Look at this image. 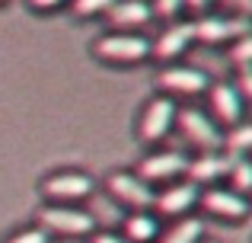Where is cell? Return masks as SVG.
Wrapping results in <instances>:
<instances>
[{
    "label": "cell",
    "instance_id": "obj_1",
    "mask_svg": "<svg viewBox=\"0 0 252 243\" xmlns=\"http://www.w3.org/2000/svg\"><path fill=\"white\" fill-rule=\"evenodd\" d=\"M35 224L42 227V231H48L51 237H70V240L93 237V234L99 231L93 211H86L83 205H58V202H45V205L38 208Z\"/></svg>",
    "mask_w": 252,
    "mask_h": 243
},
{
    "label": "cell",
    "instance_id": "obj_2",
    "mask_svg": "<svg viewBox=\"0 0 252 243\" xmlns=\"http://www.w3.org/2000/svg\"><path fill=\"white\" fill-rule=\"evenodd\" d=\"M42 195L58 205H80L83 199H90L96 192V179L86 170H55L38 182Z\"/></svg>",
    "mask_w": 252,
    "mask_h": 243
},
{
    "label": "cell",
    "instance_id": "obj_3",
    "mask_svg": "<svg viewBox=\"0 0 252 243\" xmlns=\"http://www.w3.org/2000/svg\"><path fill=\"white\" fill-rule=\"evenodd\" d=\"M105 192L112 202L125 205L128 211H144V208H154L157 189L150 182H144L134 170H112L105 176Z\"/></svg>",
    "mask_w": 252,
    "mask_h": 243
},
{
    "label": "cell",
    "instance_id": "obj_4",
    "mask_svg": "<svg viewBox=\"0 0 252 243\" xmlns=\"http://www.w3.org/2000/svg\"><path fill=\"white\" fill-rule=\"evenodd\" d=\"M176 115H179V106L172 96H150L144 103L141 115H137V138L144 144H160L163 138L176 128Z\"/></svg>",
    "mask_w": 252,
    "mask_h": 243
},
{
    "label": "cell",
    "instance_id": "obj_5",
    "mask_svg": "<svg viewBox=\"0 0 252 243\" xmlns=\"http://www.w3.org/2000/svg\"><path fill=\"white\" fill-rule=\"evenodd\" d=\"M198 208H201L204 214H211V218L227 221V224H240V221H246L252 214V199L240 195L236 189L223 186V182H217V186L201 189V202H198Z\"/></svg>",
    "mask_w": 252,
    "mask_h": 243
},
{
    "label": "cell",
    "instance_id": "obj_6",
    "mask_svg": "<svg viewBox=\"0 0 252 243\" xmlns=\"http://www.w3.org/2000/svg\"><path fill=\"white\" fill-rule=\"evenodd\" d=\"M176 128L182 131V138L191 147H198V154H204V150H223V128L208 112H201V109H195V106L179 109Z\"/></svg>",
    "mask_w": 252,
    "mask_h": 243
},
{
    "label": "cell",
    "instance_id": "obj_7",
    "mask_svg": "<svg viewBox=\"0 0 252 243\" xmlns=\"http://www.w3.org/2000/svg\"><path fill=\"white\" fill-rule=\"evenodd\" d=\"M150 38L137 35V32H112V35H102L93 48V55L99 61L109 64H137L144 58H150Z\"/></svg>",
    "mask_w": 252,
    "mask_h": 243
},
{
    "label": "cell",
    "instance_id": "obj_8",
    "mask_svg": "<svg viewBox=\"0 0 252 243\" xmlns=\"http://www.w3.org/2000/svg\"><path fill=\"white\" fill-rule=\"evenodd\" d=\"M201 202V186H195L191 179H176L169 186H163L154 199V211L160 214L163 221H179V218H189L191 211L198 208Z\"/></svg>",
    "mask_w": 252,
    "mask_h": 243
},
{
    "label": "cell",
    "instance_id": "obj_9",
    "mask_svg": "<svg viewBox=\"0 0 252 243\" xmlns=\"http://www.w3.org/2000/svg\"><path fill=\"white\" fill-rule=\"evenodd\" d=\"M189 160L191 157L185 150H154L137 163L134 173L150 186H169V182L182 179L189 173Z\"/></svg>",
    "mask_w": 252,
    "mask_h": 243
},
{
    "label": "cell",
    "instance_id": "obj_10",
    "mask_svg": "<svg viewBox=\"0 0 252 243\" xmlns=\"http://www.w3.org/2000/svg\"><path fill=\"white\" fill-rule=\"evenodd\" d=\"M208 103H211V119L220 125L223 131H230L233 125L243 122V115H246V100L240 96V90H236V83H211L208 87Z\"/></svg>",
    "mask_w": 252,
    "mask_h": 243
},
{
    "label": "cell",
    "instance_id": "obj_11",
    "mask_svg": "<svg viewBox=\"0 0 252 243\" xmlns=\"http://www.w3.org/2000/svg\"><path fill=\"white\" fill-rule=\"evenodd\" d=\"M157 83H160V90L166 96H198V93H208L211 77H208V70H201V68L172 64V68L160 70Z\"/></svg>",
    "mask_w": 252,
    "mask_h": 243
},
{
    "label": "cell",
    "instance_id": "obj_12",
    "mask_svg": "<svg viewBox=\"0 0 252 243\" xmlns=\"http://www.w3.org/2000/svg\"><path fill=\"white\" fill-rule=\"evenodd\" d=\"M233 160H236V157L230 154V150H204V154H198V157L189 160V173H185V179H191L195 186H201V189L217 186L220 179L230 176Z\"/></svg>",
    "mask_w": 252,
    "mask_h": 243
},
{
    "label": "cell",
    "instance_id": "obj_13",
    "mask_svg": "<svg viewBox=\"0 0 252 243\" xmlns=\"http://www.w3.org/2000/svg\"><path fill=\"white\" fill-rule=\"evenodd\" d=\"M195 38L204 45H220V42H236L240 35L252 32V19L246 16H204L195 19Z\"/></svg>",
    "mask_w": 252,
    "mask_h": 243
},
{
    "label": "cell",
    "instance_id": "obj_14",
    "mask_svg": "<svg viewBox=\"0 0 252 243\" xmlns=\"http://www.w3.org/2000/svg\"><path fill=\"white\" fill-rule=\"evenodd\" d=\"M191 42H195V26L191 23H169L157 35V42L150 45V55H157L160 61H176L179 55L189 51Z\"/></svg>",
    "mask_w": 252,
    "mask_h": 243
},
{
    "label": "cell",
    "instance_id": "obj_15",
    "mask_svg": "<svg viewBox=\"0 0 252 243\" xmlns=\"http://www.w3.org/2000/svg\"><path fill=\"white\" fill-rule=\"evenodd\" d=\"M122 234L128 243H157L163 234V218L154 208H144V211H128L122 221Z\"/></svg>",
    "mask_w": 252,
    "mask_h": 243
},
{
    "label": "cell",
    "instance_id": "obj_16",
    "mask_svg": "<svg viewBox=\"0 0 252 243\" xmlns=\"http://www.w3.org/2000/svg\"><path fill=\"white\" fill-rule=\"evenodd\" d=\"M109 23L115 26L118 32H128L134 29V26H144L154 19V6L147 3V0H115V6H112L109 13Z\"/></svg>",
    "mask_w": 252,
    "mask_h": 243
},
{
    "label": "cell",
    "instance_id": "obj_17",
    "mask_svg": "<svg viewBox=\"0 0 252 243\" xmlns=\"http://www.w3.org/2000/svg\"><path fill=\"white\" fill-rule=\"evenodd\" d=\"M201 240H204V221L198 214H189V218L169 221V227H163L157 243H201Z\"/></svg>",
    "mask_w": 252,
    "mask_h": 243
},
{
    "label": "cell",
    "instance_id": "obj_18",
    "mask_svg": "<svg viewBox=\"0 0 252 243\" xmlns=\"http://www.w3.org/2000/svg\"><path fill=\"white\" fill-rule=\"evenodd\" d=\"M223 150H230L233 157H246L252 150V122H240L223 131Z\"/></svg>",
    "mask_w": 252,
    "mask_h": 243
},
{
    "label": "cell",
    "instance_id": "obj_19",
    "mask_svg": "<svg viewBox=\"0 0 252 243\" xmlns=\"http://www.w3.org/2000/svg\"><path fill=\"white\" fill-rule=\"evenodd\" d=\"M227 179H230V189H236L240 195L252 199V157H236Z\"/></svg>",
    "mask_w": 252,
    "mask_h": 243
},
{
    "label": "cell",
    "instance_id": "obj_20",
    "mask_svg": "<svg viewBox=\"0 0 252 243\" xmlns=\"http://www.w3.org/2000/svg\"><path fill=\"white\" fill-rule=\"evenodd\" d=\"M230 61L236 64V68H252V32L246 35H240L233 45H230Z\"/></svg>",
    "mask_w": 252,
    "mask_h": 243
},
{
    "label": "cell",
    "instance_id": "obj_21",
    "mask_svg": "<svg viewBox=\"0 0 252 243\" xmlns=\"http://www.w3.org/2000/svg\"><path fill=\"white\" fill-rule=\"evenodd\" d=\"M115 6V0H70V10L74 16H99V13H109Z\"/></svg>",
    "mask_w": 252,
    "mask_h": 243
},
{
    "label": "cell",
    "instance_id": "obj_22",
    "mask_svg": "<svg viewBox=\"0 0 252 243\" xmlns=\"http://www.w3.org/2000/svg\"><path fill=\"white\" fill-rule=\"evenodd\" d=\"M3 243H51V234L42 231L38 224H29V227H19V231H13Z\"/></svg>",
    "mask_w": 252,
    "mask_h": 243
},
{
    "label": "cell",
    "instance_id": "obj_23",
    "mask_svg": "<svg viewBox=\"0 0 252 243\" xmlns=\"http://www.w3.org/2000/svg\"><path fill=\"white\" fill-rule=\"evenodd\" d=\"M182 10H185V0H154V13H160L166 19H176Z\"/></svg>",
    "mask_w": 252,
    "mask_h": 243
},
{
    "label": "cell",
    "instance_id": "obj_24",
    "mask_svg": "<svg viewBox=\"0 0 252 243\" xmlns=\"http://www.w3.org/2000/svg\"><path fill=\"white\" fill-rule=\"evenodd\" d=\"M236 90H240L243 100H252V68H243L236 77Z\"/></svg>",
    "mask_w": 252,
    "mask_h": 243
},
{
    "label": "cell",
    "instance_id": "obj_25",
    "mask_svg": "<svg viewBox=\"0 0 252 243\" xmlns=\"http://www.w3.org/2000/svg\"><path fill=\"white\" fill-rule=\"evenodd\" d=\"M90 243H128V240H125L118 231H96L90 237Z\"/></svg>",
    "mask_w": 252,
    "mask_h": 243
},
{
    "label": "cell",
    "instance_id": "obj_26",
    "mask_svg": "<svg viewBox=\"0 0 252 243\" xmlns=\"http://www.w3.org/2000/svg\"><path fill=\"white\" fill-rule=\"evenodd\" d=\"M227 6H233L236 10V16H246V19H252V0H223Z\"/></svg>",
    "mask_w": 252,
    "mask_h": 243
},
{
    "label": "cell",
    "instance_id": "obj_27",
    "mask_svg": "<svg viewBox=\"0 0 252 243\" xmlns=\"http://www.w3.org/2000/svg\"><path fill=\"white\" fill-rule=\"evenodd\" d=\"M67 0H29V6L32 10H38V13H48V10H58V6H64Z\"/></svg>",
    "mask_w": 252,
    "mask_h": 243
},
{
    "label": "cell",
    "instance_id": "obj_28",
    "mask_svg": "<svg viewBox=\"0 0 252 243\" xmlns=\"http://www.w3.org/2000/svg\"><path fill=\"white\" fill-rule=\"evenodd\" d=\"M185 6H191L195 13H201V10H208V6H211V0H185Z\"/></svg>",
    "mask_w": 252,
    "mask_h": 243
},
{
    "label": "cell",
    "instance_id": "obj_29",
    "mask_svg": "<svg viewBox=\"0 0 252 243\" xmlns=\"http://www.w3.org/2000/svg\"><path fill=\"white\" fill-rule=\"evenodd\" d=\"M201 243H217V240H208V237H204V240H201Z\"/></svg>",
    "mask_w": 252,
    "mask_h": 243
},
{
    "label": "cell",
    "instance_id": "obj_30",
    "mask_svg": "<svg viewBox=\"0 0 252 243\" xmlns=\"http://www.w3.org/2000/svg\"><path fill=\"white\" fill-rule=\"evenodd\" d=\"M0 3H6V0H0Z\"/></svg>",
    "mask_w": 252,
    "mask_h": 243
}]
</instances>
